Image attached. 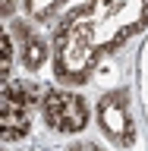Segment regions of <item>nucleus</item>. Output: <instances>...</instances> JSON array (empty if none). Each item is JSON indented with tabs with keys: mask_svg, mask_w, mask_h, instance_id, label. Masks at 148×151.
Wrapping results in <instances>:
<instances>
[{
	"mask_svg": "<svg viewBox=\"0 0 148 151\" xmlns=\"http://www.w3.org/2000/svg\"><path fill=\"white\" fill-rule=\"evenodd\" d=\"M66 16L85 32L98 54H110L148 22V0H82Z\"/></svg>",
	"mask_w": 148,
	"mask_h": 151,
	"instance_id": "obj_1",
	"label": "nucleus"
},
{
	"mask_svg": "<svg viewBox=\"0 0 148 151\" xmlns=\"http://www.w3.org/2000/svg\"><path fill=\"white\" fill-rule=\"evenodd\" d=\"M98 50L95 44L85 38V32L76 25L69 16H63V22L57 25V38H54V69L57 79L63 82H85L92 69L98 66Z\"/></svg>",
	"mask_w": 148,
	"mask_h": 151,
	"instance_id": "obj_2",
	"label": "nucleus"
},
{
	"mask_svg": "<svg viewBox=\"0 0 148 151\" xmlns=\"http://www.w3.org/2000/svg\"><path fill=\"white\" fill-rule=\"evenodd\" d=\"M32 107H35V88L25 82H6L0 94V132L3 139H22L32 126Z\"/></svg>",
	"mask_w": 148,
	"mask_h": 151,
	"instance_id": "obj_3",
	"label": "nucleus"
},
{
	"mask_svg": "<svg viewBox=\"0 0 148 151\" xmlns=\"http://www.w3.org/2000/svg\"><path fill=\"white\" fill-rule=\"evenodd\" d=\"M41 110L47 126L57 132H79L88 123V107L73 91H47L41 98Z\"/></svg>",
	"mask_w": 148,
	"mask_h": 151,
	"instance_id": "obj_4",
	"label": "nucleus"
},
{
	"mask_svg": "<svg viewBox=\"0 0 148 151\" xmlns=\"http://www.w3.org/2000/svg\"><path fill=\"white\" fill-rule=\"evenodd\" d=\"M98 120H101V129L107 132V139L120 148H129L132 139H136V129H132V116H129V107H126V94L123 91H113L107 94L98 107Z\"/></svg>",
	"mask_w": 148,
	"mask_h": 151,
	"instance_id": "obj_5",
	"label": "nucleus"
},
{
	"mask_svg": "<svg viewBox=\"0 0 148 151\" xmlns=\"http://www.w3.org/2000/svg\"><path fill=\"white\" fill-rule=\"evenodd\" d=\"M22 60H25V66H28V69H38V66L47 60V47H44V41H41V38H35V35H25Z\"/></svg>",
	"mask_w": 148,
	"mask_h": 151,
	"instance_id": "obj_6",
	"label": "nucleus"
},
{
	"mask_svg": "<svg viewBox=\"0 0 148 151\" xmlns=\"http://www.w3.org/2000/svg\"><path fill=\"white\" fill-rule=\"evenodd\" d=\"M63 0H25V9L32 19H51Z\"/></svg>",
	"mask_w": 148,
	"mask_h": 151,
	"instance_id": "obj_7",
	"label": "nucleus"
},
{
	"mask_svg": "<svg viewBox=\"0 0 148 151\" xmlns=\"http://www.w3.org/2000/svg\"><path fill=\"white\" fill-rule=\"evenodd\" d=\"M9 66H13V38L3 35V66H0V76L3 79L9 76Z\"/></svg>",
	"mask_w": 148,
	"mask_h": 151,
	"instance_id": "obj_8",
	"label": "nucleus"
},
{
	"mask_svg": "<svg viewBox=\"0 0 148 151\" xmlns=\"http://www.w3.org/2000/svg\"><path fill=\"white\" fill-rule=\"evenodd\" d=\"M13 6H16V0H3V6H0V9H3V16H9Z\"/></svg>",
	"mask_w": 148,
	"mask_h": 151,
	"instance_id": "obj_9",
	"label": "nucleus"
},
{
	"mask_svg": "<svg viewBox=\"0 0 148 151\" xmlns=\"http://www.w3.org/2000/svg\"><path fill=\"white\" fill-rule=\"evenodd\" d=\"M69 151H98L95 145H76V148H69Z\"/></svg>",
	"mask_w": 148,
	"mask_h": 151,
	"instance_id": "obj_10",
	"label": "nucleus"
}]
</instances>
